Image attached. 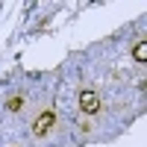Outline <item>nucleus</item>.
<instances>
[{
  "instance_id": "1",
  "label": "nucleus",
  "mask_w": 147,
  "mask_h": 147,
  "mask_svg": "<svg viewBox=\"0 0 147 147\" xmlns=\"http://www.w3.org/2000/svg\"><path fill=\"white\" fill-rule=\"evenodd\" d=\"M47 124H53V115H41V121H38V124H35V132H38V136H41V132L47 129Z\"/></svg>"
}]
</instances>
